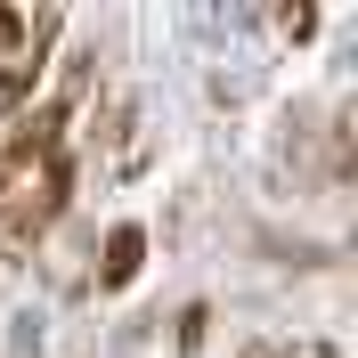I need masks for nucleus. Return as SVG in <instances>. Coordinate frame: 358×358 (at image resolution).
<instances>
[{
    "label": "nucleus",
    "mask_w": 358,
    "mask_h": 358,
    "mask_svg": "<svg viewBox=\"0 0 358 358\" xmlns=\"http://www.w3.org/2000/svg\"><path fill=\"white\" fill-rule=\"evenodd\" d=\"M66 187H73V163H66V155H49V163H41V179H33V187H17L8 220H0V245H24V236H41V228L57 220Z\"/></svg>",
    "instance_id": "obj_1"
},
{
    "label": "nucleus",
    "mask_w": 358,
    "mask_h": 358,
    "mask_svg": "<svg viewBox=\"0 0 358 358\" xmlns=\"http://www.w3.org/2000/svg\"><path fill=\"white\" fill-rule=\"evenodd\" d=\"M138 252H147V236H138V228H114V236H106V285H131Z\"/></svg>",
    "instance_id": "obj_2"
},
{
    "label": "nucleus",
    "mask_w": 358,
    "mask_h": 358,
    "mask_svg": "<svg viewBox=\"0 0 358 358\" xmlns=\"http://www.w3.org/2000/svg\"><path fill=\"white\" fill-rule=\"evenodd\" d=\"M245 358H277V350H245Z\"/></svg>",
    "instance_id": "obj_5"
},
{
    "label": "nucleus",
    "mask_w": 358,
    "mask_h": 358,
    "mask_svg": "<svg viewBox=\"0 0 358 358\" xmlns=\"http://www.w3.org/2000/svg\"><path fill=\"white\" fill-rule=\"evenodd\" d=\"M8 179H24V171H17V163H8V155H0V187H8Z\"/></svg>",
    "instance_id": "obj_4"
},
{
    "label": "nucleus",
    "mask_w": 358,
    "mask_h": 358,
    "mask_svg": "<svg viewBox=\"0 0 358 358\" xmlns=\"http://www.w3.org/2000/svg\"><path fill=\"white\" fill-rule=\"evenodd\" d=\"M8 41H24V17H8V8H0V49Z\"/></svg>",
    "instance_id": "obj_3"
}]
</instances>
